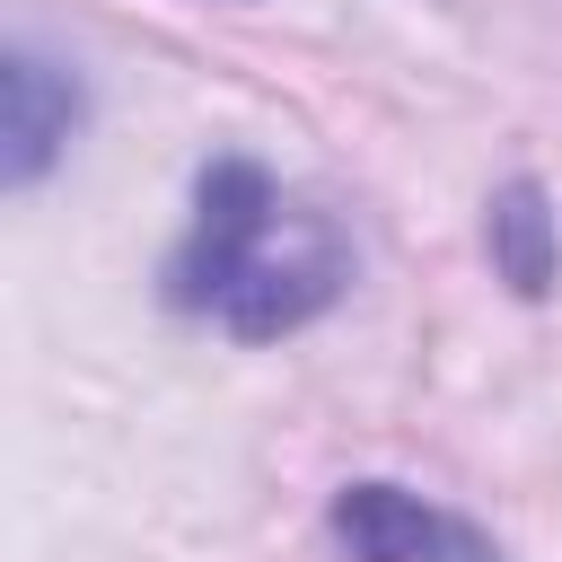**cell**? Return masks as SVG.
<instances>
[{
	"label": "cell",
	"mask_w": 562,
	"mask_h": 562,
	"mask_svg": "<svg viewBox=\"0 0 562 562\" xmlns=\"http://www.w3.org/2000/svg\"><path fill=\"white\" fill-rule=\"evenodd\" d=\"M351 281L342 228L281 193L255 158H211L193 184V228L167 255V299L184 316L228 325L237 342H272L307 316H325Z\"/></svg>",
	"instance_id": "6da1fadb"
},
{
	"label": "cell",
	"mask_w": 562,
	"mask_h": 562,
	"mask_svg": "<svg viewBox=\"0 0 562 562\" xmlns=\"http://www.w3.org/2000/svg\"><path fill=\"white\" fill-rule=\"evenodd\" d=\"M334 536L351 544V562H501L465 518H448L395 483H351L334 501Z\"/></svg>",
	"instance_id": "7a4b0ae2"
},
{
	"label": "cell",
	"mask_w": 562,
	"mask_h": 562,
	"mask_svg": "<svg viewBox=\"0 0 562 562\" xmlns=\"http://www.w3.org/2000/svg\"><path fill=\"white\" fill-rule=\"evenodd\" d=\"M0 140H9V184H35L53 158H61V140L79 132V79L70 70H53L44 53H9V70H0Z\"/></svg>",
	"instance_id": "3957f363"
},
{
	"label": "cell",
	"mask_w": 562,
	"mask_h": 562,
	"mask_svg": "<svg viewBox=\"0 0 562 562\" xmlns=\"http://www.w3.org/2000/svg\"><path fill=\"white\" fill-rule=\"evenodd\" d=\"M492 263H501L509 290H527V299L553 281V211H544L536 184H509V193L492 202Z\"/></svg>",
	"instance_id": "277c9868"
}]
</instances>
